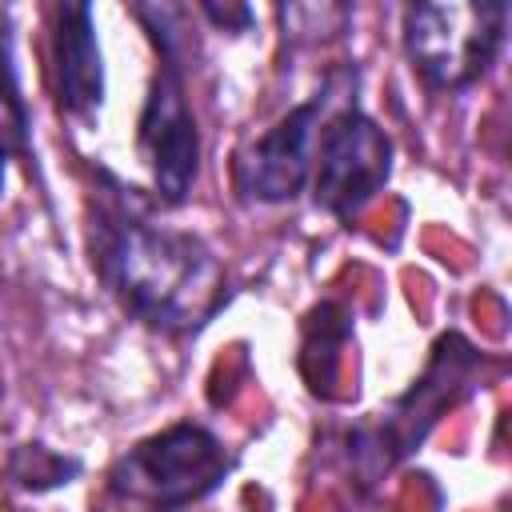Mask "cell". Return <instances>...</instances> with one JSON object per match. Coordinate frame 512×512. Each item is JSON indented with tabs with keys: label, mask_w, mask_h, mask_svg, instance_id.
Here are the masks:
<instances>
[{
	"label": "cell",
	"mask_w": 512,
	"mask_h": 512,
	"mask_svg": "<svg viewBox=\"0 0 512 512\" xmlns=\"http://www.w3.org/2000/svg\"><path fill=\"white\" fill-rule=\"evenodd\" d=\"M96 260L120 304L168 336L196 332L228 300V272L220 256L180 228L120 216L100 228Z\"/></svg>",
	"instance_id": "6da1fadb"
},
{
	"label": "cell",
	"mask_w": 512,
	"mask_h": 512,
	"mask_svg": "<svg viewBox=\"0 0 512 512\" xmlns=\"http://www.w3.org/2000/svg\"><path fill=\"white\" fill-rule=\"evenodd\" d=\"M484 364L488 356L464 332H444L432 344L420 380H412V388L388 408H380L372 420L348 428V464L356 480L368 488L384 472H392L412 448H420V440L440 424V416L476 388Z\"/></svg>",
	"instance_id": "7a4b0ae2"
},
{
	"label": "cell",
	"mask_w": 512,
	"mask_h": 512,
	"mask_svg": "<svg viewBox=\"0 0 512 512\" xmlns=\"http://www.w3.org/2000/svg\"><path fill=\"white\" fill-rule=\"evenodd\" d=\"M228 468L232 456L224 440L204 424L180 420L116 456L108 488L120 504H132L140 512H180L212 496L224 484Z\"/></svg>",
	"instance_id": "3957f363"
},
{
	"label": "cell",
	"mask_w": 512,
	"mask_h": 512,
	"mask_svg": "<svg viewBox=\"0 0 512 512\" xmlns=\"http://www.w3.org/2000/svg\"><path fill=\"white\" fill-rule=\"evenodd\" d=\"M508 36V4L424 0L404 8V56L428 92H464L484 80Z\"/></svg>",
	"instance_id": "277c9868"
},
{
	"label": "cell",
	"mask_w": 512,
	"mask_h": 512,
	"mask_svg": "<svg viewBox=\"0 0 512 512\" xmlns=\"http://www.w3.org/2000/svg\"><path fill=\"white\" fill-rule=\"evenodd\" d=\"M388 176H392V140L368 112L348 104L320 128L312 156L316 208H324L336 220H352L376 200V192H384Z\"/></svg>",
	"instance_id": "5b68a950"
},
{
	"label": "cell",
	"mask_w": 512,
	"mask_h": 512,
	"mask_svg": "<svg viewBox=\"0 0 512 512\" xmlns=\"http://www.w3.org/2000/svg\"><path fill=\"white\" fill-rule=\"evenodd\" d=\"M136 144L148 164L156 200L168 208L184 204L196 184V172H200V132H196V116L188 108L180 60L160 56V68H156L152 88L140 108Z\"/></svg>",
	"instance_id": "8992f818"
},
{
	"label": "cell",
	"mask_w": 512,
	"mask_h": 512,
	"mask_svg": "<svg viewBox=\"0 0 512 512\" xmlns=\"http://www.w3.org/2000/svg\"><path fill=\"white\" fill-rule=\"evenodd\" d=\"M328 108V88L308 96L304 104L288 108L272 128H264L240 156H236V188L244 200L256 204H288L304 192L312 176L316 136Z\"/></svg>",
	"instance_id": "52a82bcc"
},
{
	"label": "cell",
	"mask_w": 512,
	"mask_h": 512,
	"mask_svg": "<svg viewBox=\"0 0 512 512\" xmlns=\"http://www.w3.org/2000/svg\"><path fill=\"white\" fill-rule=\"evenodd\" d=\"M52 64H56V100L60 112L76 124L100 120L104 108V56L96 36V12L88 4H60L52 28Z\"/></svg>",
	"instance_id": "ba28073f"
},
{
	"label": "cell",
	"mask_w": 512,
	"mask_h": 512,
	"mask_svg": "<svg viewBox=\"0 0 512 512\" xmlns=\"http://www.w3.org/2000/svg\"><path fill=\"white\" fill-rule=\"evenodd\" d=\"M80 460L76 456H64L48 444H20L12 456H8V480L20 488V492H52V488H64L80 476Z\"/></svg>",
	"instance_id": "9c48e42d"
},
{
	"label": "cell",
	"mask_w": 512,
	"mask_h": 512,
	"mask_svg": "<svg viewBox=\"0 0 512 512\" xmlns=\"http://www.w3.org/2000/svg\"><path fill=\"white\" fill-rule=\"evenodd\" d=\"M28 152V108L20 96L16 80V60H12V40L0 28V160Z\"/></svg>",
	"instance_id": "30bf717a"
},
{
	"label": "cell",
	"mask_w": 512,
	"mask_h": 512,
	"mask_svg": "<svg viewBox=\"0 0 512 512\" xmlns=\"http://www.w3.org/2000/svg\"><path fill=\"white\" fill-rule=\"evenodd\" d=\"M200 16L220 32H248V24H252L248 4H212L208 0V4H200Z\"/></svg>",
	"instance_id": "8fae6325"
}]
</instances>
